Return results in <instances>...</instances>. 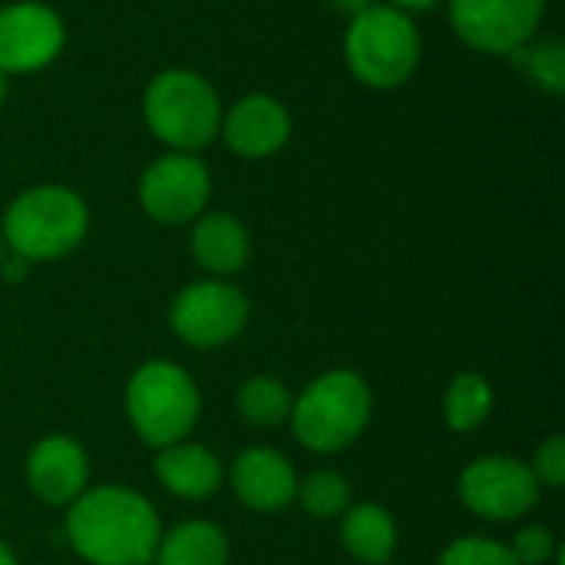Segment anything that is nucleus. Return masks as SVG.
Here are the masks:
<instances>
[{"mask_svg":"<svg viewBox=\"0 0 565 565\" xmlns=\"http://www.w3.org/2000/svg\"><path fill=\"white\" fill-rule=\"evenodd\" d=\"M159 536L162 530L152 503L126 487L79 493L66 513L70 546L93 565L152 563Z\"/></svg>","mask_w":565,"mask_h":565,"instance_id":"f257e3e1","label":"nucleus"},{"mask_svg":"<svg viewBox=\"0 0 565 565\" xmlns=\"http://www.w3.org/2000/svg\"><path fill=\"white\" fill-rule=\"evenodd\" d=\"M344 60L354 79L371 89L404 86L420 63V30L411 13L391 3H374L351 17L344 33Z\"/></svg>","mask_w":565,"mask_h":565,"instance_id":"f03ea898","label":"nucleus"},{"mask_svg":"<svg viewBox=\"0 0 565 565\" xmlns=\"http://www.w3.org/2000/svg\"><path fill=\"white\" fill-rule=\"evenodd\" d=\"M142 113L159 142L175 152L209 146L222 129V103L205 76L195 70H162L142 96Z\"/></svg>","mask_w":565,"mask_h":565,"instance_id":"7ed1b4c3","label":"nucleus"},{"mask_svg":"<svg viewBox=\"0 0 565 565\" xmlns=\"http://www.w3.org/2000/svg\"><path fill=\"white\" fill-rule=\"evenodd\" d=\"M89 225L86 202L63 185L26 189L3 215V242L26 262H50L70 255Z\"/></svg>","mask_w":565,"mask_h":565,"instance_id":"20e7f679","label":"nucleus"},{"mask_svg":"<svg viewBox=\"0 0 565 565\" xmlns=\"http://www.w3.org/2000/svg\"><path fill=\"white\" fill-rule=\"evenodd\" d=\"M371 420V391L351 371L321 374L298 404H291L295 437L318 454L354 444Z\"/></svg>","mask_w":565,"mask_h":565,"instance_id":"39448f33","label":"nucleus"},{"mask_svg":"<svg viewBox=\"0 0 565 565\" xmlns=\"http://www.w3.org/2000/svg\"><path fill=\"white\" fill-rule=\"evenodd\" d=\"M199 391L195 381L166 361L139 367L129 381L126 407L136 434L152 447L182 444L199 420Z\"/></svg>","mask_w":565,"mask_h":565,"instance_id":"423d86ee","label":"nucleus"},{"mask_svg":"<svg viewBox=\"0 0 565 565\" xmlns=\"http://www.w3.org/2000/svg\"><path fill=\"white\" fill-rule=\"evenodd\" d=\"M546 13V0H450L457 36L493 56H513L533 43Z\"/></svg>","mask_w":565,"mask_h":565,"instance_id":"0eeeda50","label":"nucleus"},{"mask_svg":"<svg viewBox=\"0 0 565 565\" xmlns=\"http://www.w3.org/2000/svg\"><path fill=\"white\" fill-rule=\"evenodd\" d=\"M248 321V298L228 281H195L172 301V328L192 348H218Z\"/></svg>","mask_w":565,"mask_h":565,"instance_id":"6e6552de","label":"nucleus"},{"mask_svg":"<svg viewBox=\"0 0 565 565\" xmlns=\"http://www.w3.org/2000/svg\"><path fill=\"white\" fill-rule=\"evenodd\" d=\"M212 192V179L202 159L192 152H169L156 159L139 182L142 209L166 225H182L202 215Z\"/></svg>","mask_w":565,"mask_h":565,"instance_id":"1a4fd4ad","label":"nucleus"},{"mask_svg":"<svg viewBox=\"0 0 565 565\" xmlns=\"http://www.w3.org/2000/svg\"><path fill=\"white\" fill-rule=\"evenodd\" d=\"M66 26L60 13L36 0H20L0 10V70L33 73L53 63L63 50Z\"/></svg>","mask_w":565,"mask_h":565,"instance_id":"9d476101","label":"nucleus"},{"mask_svg":"<svg viewBox=\"0 0 565 565\" xmlns=\"http://www.w3.org/2000/svg\"><path fill=\"white\" fill-rule=\"evenodd\" d=\"M460 497L483 520H516L536 503L540 483L513 457H483L463 470Z\"/></svg>","mask_w":565,"mask_h":565,"instance_id":"9b49d317","label":"nucleus"},{"mask_svg":"<svg viewBox=\"0 0 565 565\" xmlns=\"http://www.w3.org/2000/svg\"><path fill=\"white\" fill-rule=\"evenodd\" d=\"M222 132H225V142L238 156L268 159L288 142L291 116L275 96L252 93V96H242L238 103H232V109L222 119Z\"/></svg>","mask_w":565,"mask_h":565,"instance_id":"f8f14e48","label":"nucleus"},{"mask_svg":"<svg viewBox=\"0 0 565 565\" xmlns=\"http://www.w3.org/2000/svg\"><path fill=\"white\" fill-rule=\"evenodd\" d=\"M26 477H30V490L43 503L63 507V503H73L79 493H86L89 460L76 440L46 437L33 447L26 460Z\"/></svg>","mask_w":565,"mask_h":565,"instance_id":"ddd939ff","label":"nucleus"},{"mask_svg":"<svg viewBox=\"0 0 565 565\" xmlns=\"http://www.w3.org/2000/svg\"><path fill=\"white\" fill-rule=\"evenodd\" d=\"M232 487L238 493V500L258 513H275L285 510L295 497H298V477L295 467L268 450V447H255L245 450L235 467H232Z\"/></svg>","mask_w":565,"mask_h":565,"instance_id":"4468645a","label":"nucleus"},{"mask_svg":"<svg viewBox=\"0 0 565 565\" xmlns=\"http://www.w3.org/2000/svg\"><path fill=\"white\" fill-rule=\"evenodd\" d=\"M156 477L182 500H205L222 483V463L199 444H172L156 457Z\"/></svg>","mask_w":565,"mask_h":565,"instance_id":"2eb2a0df","label":"nucleus"},{"mask_svg":"<svg viewBox=\"0 0 565 565\" xmlns=\"http://www.w3.org/2000/svg\"><path fill=\"white\" fill-rule=\"evenodd\" d=\"M192 255L202 268L215 275H232L248 262V232L235 215H202L192 232Z\"/></svg>","mask_w":565,"mask_h":565,"instance_id":"dca6fc26","label":"nucleus"},{"mask_svg":"<svg viewBox=\"0 0 565 565\" xmlns=\"http://www.w3.org/2000/svg\"><path fill=\"white\" fill-rule=\"evenodd\" d=\"M341 540H344L348 553L358 556L361 563L387 565V559L394 556V546H397V526L384 507L361 503V507L344 510Z\"/></svg>","mask_w":565,"mask_h":565,"instance_id":"f3484780","label":"nucleus"},{"mask_svg":"<svg viewBox=\"0 0 565 565\" xmlns=\"http://www.w3.org/2000/svg\"><path fill=\"white\" fill-rule=\"evenodd\" d=\"M156 565H225L228 563V540L212 523H182L172 533L159 536Z\"/></svg>","mask_w":565,"mask_h":565,"instance_id":"a211bd4d","label":"nucleus"},{"mask_svg":"<svg viewBox=\"0 0 565 565\" xmlns=\"http://www.w3.org/2000/svg\"><path fill=\"white\" fill-rule=\"evenodd\" d=\"M493 407V391L487 384V377L480 374H460L454 377L450 391H447V401H444V411H447V424L454 430H473L487 420Z\"/></svg>","mask_w":565,"mask_h":565,"instance_id":"6ab92c4d","label":"nucleus"},{"mask_svg":"<svg viewBox=\"0 0 565 565\" xmlns=\"http://www.w3.org/2000/svg\"><path fill=\"white\" fill-rule=\"evenodd\" d=\"M238 411L255 427H275L291 417V394L275 377H252L238 391Z\"/></svg>","mask_w":565,"mask_h":565,"instance_id":"aec40b11","label":"nucleus"},{"mask_svg":"<svg viewBox=\"0 0 565 565\" xmlns=\"http://www.w3.org/2000/svg\"><path fill=\"white\" fill-rule=\"evenodd\" d=\"M513 60L530 76V83H536L540 89H546V93H563L565 89V46L559 40L526 43L523 50L513 53Z\"/></svg>","mask_w":565,"mask_h":565,"instance_id":"412c9836","label":"nucleus"},{"mask_svg":"<svg viewBox=\"0 0 565 565\" xmlns=\"http://www.w3.org/2000/svg\"><path fill=\"white\" fill-rule=\"evenodd\" d=\"M298 497H301V507H305L315 520H334V516H341V513L351 507L348 480L338 477V473H331V470L311 473V477L298 487Z\"/></svg>","mask_w":565,"mask_h":565,"instance_id":"4be33fe9","label":"nucleus"},{"mask_svg":"<svg viewBox=\"0 0 565 565\" xmlns=\"http://www.w3.org/2000/svg\"><path fill=\"white\" fill-rule=\"evenodd\" d=\"M440 565H520L513 559V553L493 540H480V536H467L457 540L444 556Z\"/></svg>","mask_w":565,"mask_h":565,"instance_id":"5701e85b","label":"nucleus"},{"mask_svg":"<svg viewBox=\"0 0 565 565\" xmlns=\"http://www.w3.org/2000/svg\"><path fill=\"white\" fill-rule=\"evenodd\" d=\"M553 550H556L553 533L543 530V526H530V530H523L513 540V550L510 553H513V559L520 565H543L553 556Z\"/></svg>","mask_w":565,"mask_h":565,"instance_id":"b1692460","label":"nucleus"},{"mask_svg":"<svg viewBox=\"0 0 565 565\" xmlns=\"http://www.w3.org/2000/svg\"><path fill=\"white\" fill-rule=\"evenodd\" d=\"M536 483L546 487H563L565 480V440L563 437H550L540 450H536V463L530 467Z\"/></svg>","mask_w":565,"mask_h":565,"instance_id":"393cba45","label":"nucleus"},{"mask_svg":"<svg viewBox=\"0 0 565 565\" xmlns=\"http://www.w3.org/2000/svg\"><path fill=\"white\" fill-rule=\"evenodd\" d=\"M0 268H3V278H7V281H23L30 262H26L23 255H10L7 262H0Z\"/></svg>","mask_w":565,"mask_h":565,"instance_id":"a878e982","label":"nucleus"},{"mask_svg":"<svg viewBox=\"0 0 565 565\" xmlns=\"http://www.w3.org/2000/svg\"><path fill=\"white\" fill-rule=\"evenodd\" d=\"M341 13H348V17H358V13H364L367 7H374V0H331Z\"/></svg>","mask_w":565,"mask_h":565,"instance_id":"bb28decb","label":"nucleus"},{"mask_svg":"<svg viewBox=\"0 0 565 565\" xmlns=\"http://www.w3.org/2000/svg\"><path fill=\"white\" fill-rule=\"evenodd\" d=\"M391 7H397V10H404V13H411V10H427V7H437L440 0H387Z\"/></svg>","mask_w":565,"mask_h":565,"instance_id":"cd10ccee","label":"nucleus"},{"mask_svg":"<svg viewBox=\"0 0 565 565\" xmlns=\"http://www.w3.org/2000/svg\"><path fill=\"white\" fill-rule=\"evenodd\" d=\"M0 565H17V559H13V553L0 543Z\"/></svg>","mask_w":565,"mask_h":565,"instance_id":"c85d7f7f","label":"nucleus"},{"mask_svg":"<svg viewBox=\"0 0 565 565\" xmlns=\"http://www.w3.org/2000/svg\"><path fill=\"white\" fill-rule=\"evenodd\" d=\"M3 96H7V73L0 70V103H3Z\"/></svg>","mask_w":565,"mask_h":565,"instance_id":"c756f323","label":"nucleus"},{"mask_svg":"<svg viewBox=\"0 0 565 565\" xmlns=\"http://www.w3.org/2000/svg\"><path fill=\"white\" fill-rule=\"evenodd\" d=\"M0 262H3V238H0Z\"/></svg>","mask_w":565,"mask_h":565,"instance_id":"7c9ffc66","label":"nucleus"},{"mask_svg":"<svg viewBox=\"0 0 565 565\" xmlns=\"http://www.w3.org/2000/svg\"><path fill=\"white\" fill-rule=\"evenodd\" d=\"M139 565H156V563H139Z\"/></svg>","mask_w":565,"mask_h":565,"instance_id":"2f4dec72","label":"nucleus"}]
</instances>
